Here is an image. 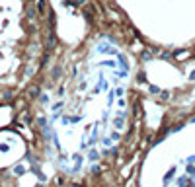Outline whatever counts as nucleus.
Returning a JSON list of instances; mask_svg holds the SVG:
<instances>
[]
</instances>
